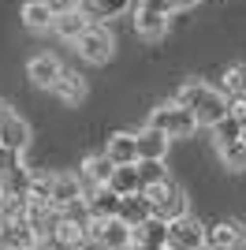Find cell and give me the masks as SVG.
I'll list each match as a JSON object with an SVG mask.
<instances>
[{"mask_svg":"<svg viewBox=\"0 0 246 250\" xmlns=\"http://www.w3.org/2000/svg\"><path fill=\"white\" fill-rule=\"evenodd\" d=\"M11 116H15V112H11V104H4V101H0V127H4V124H8V120H11Z\"/></svg>","mask_w":246,"mask_h":250,"instance_id":"1f68e13d","label":"cell"},{"mask_svg":"<svg viewBox=\"0 0 246 250\" xmlns=\"http://www.w3.org/2000/svg\"><path fill=\"white\" fill-rule=\"evenodd\" d=\"M175 101L186 104V108L198 116V124H202V127H213V124H220V120L227 116V97H224L220 86L183 83L179 90H175Z\"/></svg>","mask_w":246,"mask_h":250,"instance_id":"6da1fadb","label":"cell"},{"mask_svg":"<svg viewBox=\"0 0 246 250\" xmlns=\"http://www.w3.org/2000/svg\"><path fill=\"white\" fill-rule=\"evenodd\" d=\"M108 187H112L120 198H127V194H138V190H142V176H138V165H116L112 179H108Z\"/></svg>","mask_w":246,"mask_h":250,"instance_id":"ffe728a7","label":"cell"},{"mask_svg":"<svg viewBox=\"0 0 246 250\" xmlns=\"http://www.w3.org/2000/svg\"><path fill=\"white\" fill-rule=\"evenodd\" d=\"M243 239H246V228L239 220H220V224H213L209 235H205V243L213 250H235V247H243Z\"/></svg>","mask_w":246,"mask_h":250,"instance_id":"30bf717a","label":"cell"},{"mask_svg":"<svg viewBox=\"0 0 246 250\" xmlns=\"http://www.w3.org/2000/svg\"><path fill=\"white\" fill-rule=\"evenodd\" d=\"M194 4H202V0H172V8H175V11H183V8H194Z\"/></svg>","mask_w":246,"mask_h":250,"instance_id":"d6a6232c","label":"cell"},{"mask_svg":"<svg viewBox=\"0 0 246 250\" xmlns=\"http://www.w3.org/2000/svg\"><path fill=\"white\" fill-rule=\"evenodd\" d=\"M30 250H52V247H45V243H38V247H30Z\"/></svg>","mask_w":246,"mask_h":250,"instance_id":"836d02e7","label":"cell"},{"mask_svg":"<svg viewBox=\"0 0 246 250\" xmlns=\"http://www.w3.org/2000/svg\"><path fill=\"white\" fill-rule=\"evenodd\" d=\"M22 165V149H11V146H0V176H8Z\"/></svg>","mask_w":246,"mask_h":250,"instance_id":"4316f807","label":"cell"},{"mask_svg":"<svg viewBox=\"0 0 246 250\" xmlns=\"http://www.w3.org/2000/svg\"><path fill=\"white\" fill-rule=\"evenodd\" d=\"M134 8H145V11H161V15H172V0H138Z\"/></svg>","mask_w":246,"mask_h":250,"instance_id":"83f0119b","label":"cell"},{"mask_svg":"<svg viewBox=\"0 0 246 250\" xmlns=\"http://www.w3.org/2000/svg\"><path fill=\"white\" fill-rule=\"evenodd\" d=\"M149 217H153V202L145 198L142 190H138V194H127V198L120 202V220H127L131 228H138V224L149 220Z\"/></svg>","mask_w":246,"mask_h":250,"instance_id":"2e32d148","label":"cell"},{"mask_svg":"<svg viewBox=\"0 0 246 250\" xmlns=\"http://www.w3.org/2000/svg\"><path fill=\"white\" fill-rule=\"evenodd\" d=\"M75 49H79L82 60H90V63H108L116 52V38L104 30V22H90L82 30V38L75 42Z\"/></svg>","mask_w":246,"mask_h":250,"instance_id":"3957f363","label":"cell"},{"mask_svg":"<svg viewBox=\"0 0 246 250\" xmlns=\"http://www.w3.org/2000/svg\"><path fill=\"white\" fill-rule=\"evenodd\" d=\"M0 146H11V149H22V153H26V146H30V127H26V120L11 116L8 124L0 127Z\"/></svg>","mask_w":246,"mask_h":250,"instance_id":"7402d4cb","label":"cell"},{"mask_svg":"<svg viewBox=\"0 0 246 250\" xmlns=\"http://www.w3.org/2000/svg\"><path fill=\"white\" fill-rule=\"evenodd\" d=\"M205 235H209V228L186 213V217H179V220L168 224V250H202Z\"/></svg>","mask_w":246,"mask_h":250,"instance_id":"277c9868","label":"cell"},{"mask_svg":"<svg viewBox=\"0 0 246 250\" xmlns=\"http://www.w3.org/2000/svg\"><path fill=\"white\" fill-rule=\"evenodd\" d=\"M153 217H161V220H179V217H186V194H183V187H168V194H164L161 202L153 206Z\"/></svg>","mask_w":246,"mask_h":250,"instance_id":"e0dca14e","label":"cell"},{"mask_svg":"<svg viewBox=\"0 0 246 250\" xmlns=\"http://www.w3.org/2000/svg\"><path fill=\"white\" fill-rule=\"evenodd\" d=\"M8 250H15V247H8Z\"/></svg>","mask_w":246,"mask_h":250,"instance_id":"d590c367","label":"cell"},{"mask_svg":"<svg viewBox=\"0 0 246 250\" xmlns=\"http://www.w3.org/2000/svg\"><path fill=\"white\" fill-rule=\"evenodd\" d=\"M120 202L123 198L112 187H93V194L86 198V206H90L93 220H112V217H120Z\"/></svg>","mask_w":246,"mask_h":250,"instance_id":"9a60e30c","label":"cell"},{"mask_svg":"<svg viewBox=\"0 0 246 250\" xmlns=\"http://www.w3.org/2000/svg\"><path fill=\"white\" fill-rule=\"evenodd\" d=\"M49 8L56 11V15H67V11H79L82 0H49Z\"/></svg>","mask_w":246,"mask_h":250,"instance_id":"f1b7e54d","label":"cell"},{"mask_svg":"<svg viewBox=\"0 0 246 250\" xmlns=\"http://www.w3.org/2000/svg\"><path fill=\"white\" fill-rule=\"evenodd\" d=\"M86 26H90V15H86V11H67V15H56V22H52V30L60 34L63 42H79L82 38V30H86Z\"/></svg>","mask_w":246,"mask_h":250,"instance_id":"d6986e66","label":"cell"},{"mask_svg":"<svg viewBox=\"0 0 246 250\" xmlns=\"http://www.w3.org/2000/svg\"><path fill=\"white\" fill-rule=\"evenodd\" d=\"M131 8V0H82V11L90 15V22H104V19H116Z\"/></svg>","mask_w":246,"mask_h":250,"instance_id":"44dd1931","label":"cell"},{"mask_svg":"<svg viewBox=\"0 0 246 250\" xmlns=\"http://www.w3.org/2000/svg\"><path fill=\"white\" fill-rule=\"evenodd\" d=\"M93 235L104 243L108 250H120V247H131V239H134V228L127 224V220H120V217H112V220H93Z\"/></svg>","mask_w":246,"mask_h":250,"instance_id":"8992f818","label":"cell"},{"mask_svg":"<svg viewBox=\"0 0 246 250\" xmlns=\"http://www.w3.org/2000/svg\"><path fill=\"white\" fill-rule=\"evenodd\" d=\"M63 63L52 56V52H41V56H34L30 63H26V75H30V83L41 86V90H52L56 86V79H60Z\"/></svg>","mask_w":246,"mask_h":250,"instance_id":"ba28073f","label":"cell"},{"mask_svg":"<svg viewBox=\"0 0 246 250\" xmlns=\"http://www.w3.org/2000/svg\"><path fill=\"white\" fill-rule=\"evenodd\" d=\"M86 198V183L71 172H52V206H71Z\"/></svg>","mask_w":246,"mask_h":250,"instance_id":"7c38bea8","label":"cell"},{"mask_svg":"<svg viewBox=\"0 0 246 250\" xmlns=\"http://www.w3.org/2000/svg\"><path fill=\"white\" fill-rule=\"evenodd\" d=\"M75 250H108V247H104V243H101V239H97V235L90 231V235H82V239L75 243Z\"/></svg>","mask_w":246,"mask_h":250,"instance_id":"f546056e","label":"cell"},{"mask_svg":"<svg viewBox=\"0 0 246 250\" xmlns=\"http://www.w3.org/2000/svg\"><path fill=\"white\" fill-rule=\"evenodd\" d=\"M134 142H138V161H164L168 157V142L172 138L164 135V131H157V127L145 124L138 135H134Z\"/></svg>","mask_w":246,"mask_h":250,"instance_id":"9c48e42d","label":"cell"},{"mask_svg":"<svg viewBox=\"0 0 246 250\" xmlns=\"http://www.w3.org/2000/svg\"><path fill=\"white\" fill-rule=\"evenodd\" d=\"M104 153L112 157V165H138V142H134V131H116L108 138Z\"/></svg>","mask_w":246,"mask_h":250,"instance_id":"5bb4252c","label":"cell"},{"mask_svg":"<svg viewBox=\"0 0 246 250\" xmlns=\"http://www.w3.org/2000/svg\"><path fill=\"white\" fill-rule=\"evenodd\" d=\"M149 127L164 131L168 138H194V131H198L202 124H198V116L190 112L186 104L164 101V104H157L153 112H149Z\"/></svg>","mask_w":246,"mask_h":250,"instance_id":"7a4b0ae2","label":"cell"},{"mask_svg":"<svg viewBox=\"0 0 246 250\" xmlns=\"http://www.w3.org/2000/svg\"><path fill=\"white\" fill-rule=\"evenodd\" d=\"M227 112L239 116V120L246 124V97H227Z\"/></svg>","mask_w":246,"mask_h":250,"instance_id":"4dcf8cb0","label":"cell"},{"mask_svg":"<svg viewBox=\"0 0 246 250\" xmlns=\"http://www.w3.org/2000/svg\"><path fill=\"white\" fill-rule=\"evenodd\" d=\"M52 94H56V101H63L67 108H75V104L86 101L90 86H86V79H82L79 71H67V67H63L60 79H56V86H52Z\"/></svg>","mask_w":246,"mask_h":250,"instance_id":"52a82bcc","label":"cell"},{"mask_svg":"<svg viewBox=\"0 0 246 250\" xmlns=\"http://www.w3.org/2000/svg\"><path fill=\"white\" fill-rule=\"evenodd\" d=\"M220 90L224 97H246V63H231L220 75Z\"/></svg>","mask_w":246,"mask_h":250,"instance_id":"cb8c5ba5","label":"cell"},{"mask_svg":"<svg viewBox=\"0 0 246 250\" xmlns=\"http://www.w3.org/2000/svg\"><path fill=\"white\" fill-rule=\"evenodd\" d=\"M22 22H26L30 30H52L56 11L49 8V0H26V4H22Z\"/></svg>","mask_w":246,"mask_h":250,"instance_id":"ac0fdd59","label":"cell"},{"mask_svg":"<svg viewBox=\"0 0 246 250\" xmlns=\"http://www.w3.org/2000/svg\"><path fill=\"white\" fill-rule=\"evenodd\" d=\"M112 172H116L112 157H108V153H97V157H86V161H82V172H79V179L86 183V187H108Z\"/></svg>","mask_w":246,"mask_h":250,"instance_id":"4fadbf2b","label":"cell"},{"mask_svg":"<svg viewBox=\"0 0 246 250\" xmlns=\"http://www.w3.org/2000/svg\"><path fill=\"white\" fill-rule=\"evenodd\" d=\"M239 138H246V124L239 120V116L227 112L220 124H213V142H216V146H224V142H239Z\"/></svg>","mask_w":246,"mask_h":250,"instance_id":"603a6c76","label":"cell"},{"mask_svg":"<svg viewBox=\"0 0 246 250\" xmlns=\"http://www.w3.org/2000/svg\"><path fill=\"white\" fill-rule=\"evenodd\" d=\"M168 19L172 15H161V11H145V8H134V34L142 42H161L168 34Z\"/></svg>","mask_w":246,"mask_h":250,"instance_id":"8fae6325","label":"cell"},{"mask_svg":"<svg viewBox=\"0 0 246 250\" xmlns=\"http://www.w3.org/2000/svg\"><path fill=\"white\" fill-rule=\"evenodd\" d=\"M134 250H168V220L161 217H149L134 228V239H131Z\"/></svg>","mask_w":246,"mask_h":250,"instance_id":"5b68a950","label":"cell"},{"mask_svg":"<svg viewBox=\"0 0 246 250\" xmlns=\"http://www.w3.org/2000/svg\"><path fill=\"white\" fill-rule=\"evenodd\" d=\"M202 250H213V247H209V243H205V247H202Z\"/></svg>","mask_w":246,"mask_h":250,"instance_id":"e575fe53","label":"cell"},{"mask_svg":"<svg viewBox=\"0 0 246 250\" xmlns=\"http://www.w3.org/2000/svg\"><path fill=\"white\" fill-rule=\"evenodd\" d=\"M216 153H220V161H224V168H227V172H246V138L216 146Z\"/></svg>","mask_w":246,"mask_h":250,"instance_id":"d4e9b609","label":"cell"},{"mask_svg":"<svg viewBox=\"0 0 246 250\" xmlns=\"http://www.w3.org/2000/svg\"><path fill=\"white\" fill-rule=\"evenodd\" d=\"M138 176H142V190H145L157 183H168V168H164V161H138Z\"/></svg>","mask_w":246,"mask_h":250,"instance_id":"484cf974","label":"cell"}]
</instances>
